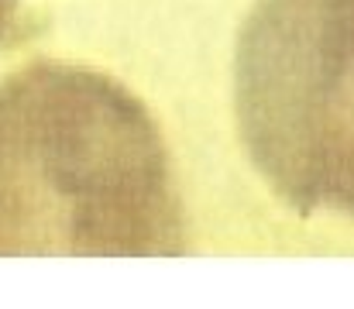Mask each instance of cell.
Masks as SVG:
<instances>
[{
    "mask_svg": "<svg viewBox=\"0 0 354 309\" xmlns=\"http://www.w3.org/2000/svg\"><path fill=\"white\" fill-rule=\"evenodd\" d=\"M17 10H21V0H0V45H3L10 35H14Z\"/></svg>",
    "mask_w": 354,
    "mask_h": 309,
    "instance_id": "obj_3",
    "label": "cell"
},
{
    "mask_svg": "<svg viewBox=\"0 0 354 309\" xmlns=\"http://www.w3.org/2000/svg\"><path fill=\"white\" fill-rule=\"evenodd\" d=\"M158 120L114 76L38 59L0 76V258H183Z\"/></svg>",
    "mask_w": 354,
    "mask_h": 309,
    "instance_id": "obj_1",
    "label": "cell"
},
{
    "mask_svg": "<svg viewBox=\"0 0 354 309\" xmlns=\"http://www.w3.org/2000/svg\"><path fill=\"white\" fill-rule=\"evenodd\" d=\"M241 144L299 216H354V0H254L234 48Z\"/></svg>",
    "mask_w": 354,
    "mask_h": 309,
    "instance_id": "obj_2",
    "label": "cell"
}]
</instances>
